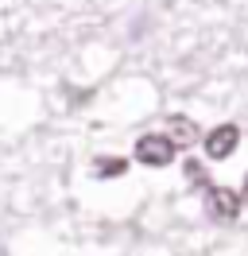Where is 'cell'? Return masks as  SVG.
Returning a JSON list of instances; mask_svg holds the SVG:
<instances>
[{"label":"cell","mask_w":248,"mask_h":256,"mask_svg":"<svg viewBox=\"0 0 248 256\" xmlns=\"http://www.w3.org/2000/svg\"><path fill=\"white\" fill-rule=\"evenodd\" d=\"M124 171H128L124 156H101V160H93V178H120Z\"/></svg>","instance_id":"cell-5"},{"label":"cell","mask_w":248,"mask_h":256,"mask_svg":"<svg viewBox=\"0 0 248 256\" xmlns=\"http://www.w3.org/2000/svg\"><path fill=\"white\" fill-rule=\"evenodd\" d=\"M240 202L248 206V175H244V186H240Z\"/></svg>","instance_id":"cell-7"},{"label":"cell","mask_w":248,"mask_h":256,"mask_svg":"<svg viewBox=\"0 0 248 256\" xmlns=\"http://www.w3.org/2000/svg\"><path fill=\"white\" fill-rule=\"evenodd\" d=\"M174 152L178 148L170 144L167 132H148L136 140V163H144V167H167L174 160Z\"/></svg>","instance_id":"cell-2"},{"label":"cell","mask_w":248,"mask_h":256,"mask_svg":"<svg viewBox=\"0 0 248 256\" xmlns=\"http://www.w3.org/2000/svg\"><path fill=\"white\" fill-rule=\"evenodd\" d=\"M240 144V128L236 124H217L210 136H206V156L210 160H229Z\"/></svg>","instance_id":"cell-3"},{"label":"cell","mask_w":248,"mask_h":256,"mask_svg":"<svg viewBox=\"0 0 248 256\" xmlns=\"http://www.w3.org/2000/svg\"><path fill=\"white\" fill-rule=\"evenodd\" d=\"M240 206H244L240 194L229 190V186H210V190L202 194V210H206V218L217 222V225L236 222V218H240Z\"/></svg>","instance_id":"cell-1"},{"label":"cell","mask_w":248,"mask_h":256,"mask_svg":"<svg viewBox=\"0 0 248 256\" xmlns=\"http://www.w3.org/2000/svg\"><path fill=\"white\" fill-rule=\"evenodd\" d=\"M182 171H186V182H190V186H194V190H210V186H214V182H210V175H206V167H202L198 160H186L182 163Z\"/></svg>","instance_id":"cell-6"},{"label":"cell","mask_w":248,"mask_h":256,"mask_svg":"<svg viewBox=\"0 0 248 256\" xmlns=\"http://www.w3.org/2000/svg\"><path fill=\"white\" fill-rule=\"evenodd\" d=\"M167 136H170L174 148H190L202 132H198V124H194L190 116H167Z\"/></svg>","instance_id":"cell-4"}]
</instances>
